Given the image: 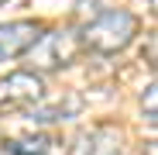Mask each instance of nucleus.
<instances>
[{
    "mask_svg": "<svg viewBox=\"0 0 158 155\" xmlns=\"http://www.w3.org/2000/svg\"><path fill=\"white\" fill-rule=\"evenodd\" d=\"M0 4H4V0H0Z\"/></svg>",
    "mask_w": 158,
    "mask_h": 155,
    "instance_id": "9",
    "label": "nucleus"
},
{
    "mask_svg": "<svg viewBox=\"0 0 158 155\" xmlns=\"http://www.w3.org/2000/svg\"><path fill=\"white\" fill-rule=\"evenodd\" d=\"M48 145H52V141H48L45 135H28V138L7 141V152H10V155H45Z\"/></svg>",
    "mask_w": 158,
    "mask_h": 155,
    "instance_id": "7",
    "label": "nucleus"
},
{
    "mask_svg": "<svg viewBox=\"0 0 158 155\" xmlns=\"http://www.w3.org/2000/svg\"><path fill=\"white\" fill-rule=\"evenodd\" d=\"M138 31H141L138 14L117 7V11H103L96 21H89L83 28V35H79V41H83V48H89V52L114 55V52H124L131 41H134Z\"/></svg>",
    "mask_w": 158,
    "mask_h": 155,
    "instance_id": "1",
    "label": "nucleus"
},
{
    "mask_svg": "<svg viewBox=\"0 0 158 155\" xmlns=\"http://www.w3.org/2000/svg\"><path fill=\"white\" fill-rule=\"evenodd\" d=\"M41 21H31V17H21V21H7L0 24V62H10L17 55H24L41 35Z\"/></svg>",
    "mask_w": 158,
    "mask_h": 155,
    "instance_id": "4",
    "label": "nucleus"
},
{
    "mask_svg": "<svg viewBox=\"0 0 158 155\" xmlns=\"http://www.w3.org/2000/svg\"><path fill=\"white\" fill-rule=\"evenodd\" d=\"M45 97V80L31 69H17L7 72L0 80V107L4 110H21V107H35Z\"/></svg>",
    "mask_w": 158,
    "mask_h": 155,
    "instance_id": "3",
    "label": "nucleus"
},
{
    "mask_svg": "<svg viewBox=\"0 0 158 155\" xmlns=\"http://www.w3.org/2000/svg\"><path fill=\"white\" fill-rule=\"evenodd\" d=\"M72 155H117V131L114 127H93L79 135L72 145Z\"/></svg>",
    "mask_w": 158,
    "mask_h": 155,
    "instance_id": "5",
    "label": "nucleus"
},
{
    "mask_svg": "<svg viewBox=\"0 0 158 155\" xmlns=\"http://www.w3.org/2000/svg\"><path fill=\"white\" fill-rule=\"evenodd\" d=\"M79 107H83V100L79 97H69L65 103H52V107H31V121H69V117H76L79 114Z\"/></svg>",
    "mask_w": 158,
    "mask_h": 155,
    "instance_id": "6",
    "label": "nucleus"
},
{
    "mask_svg": "<svg viewBox=\"0 0 158 155\" xmlns=\"http://www.w3.org/2000/svg\"><path fill=\"white\" fill-rule=\"evenodd\" d=\"M144 107H148V121H155V83H151L148 93H144Z\"/></svg>",
    "mask_w": 158,
    "mask_h": 155,
    "instance_id": "8",
    "label": "nucleus"
},
{
    "mask_svg": "<svg viewBox=\"0 0 158 155\" xmlns=\"http://www.w3.org/2000/svg\"><path fill=\"white\" fill-rule=\"evenodd\" d=\"M83 52V41L72 28H52V31H41L38 41L24 52L31 59V72H55V69H65L76 62V55Z\"/></svg>",
    "mask_w": 158,
    "mask_h": 155,
    "instance_id": "2",
    "label": "nucleus"
}]
</instances>
